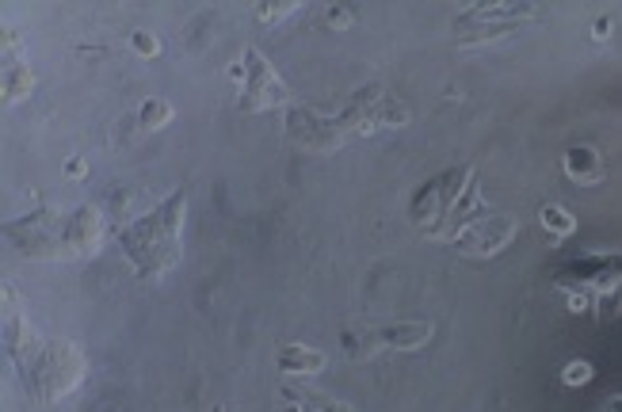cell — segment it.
Segmentation results:
<instances>
[{"label":"cell","instance_id":"obj_1","mask_svg":"<svg viewBox=\"0 0 622 412\" xmlns=\"http://www.w3.org/2000/svg\"><path fill=\"white\" fill-rule=\"evenodd\" d=\"M401 123H409V108L401 100H394V96H386L382 85H366L359 92H351V100L340 111H333V115H321L313 108H295L287 118V134L302 149L333 153L348 138H366V134H378L386 126Z\"/></svg>","mask_w":622,"mask_h":412},{"label":"cell","instance_id":"obj_2","mask_svg":"<svg viewBox=\"0 0 622 412\" xmlns=\"http://www.w3.org/2000/svg\"><path fill=\"white\" fill-rule=\"evenodd\" d=\"M9 355L20 371L24 389L42 404H54L62 397L77 394L88 374V359L80 344L73 340H42L24 317H9Z\"/></svg>","mask_w":622,"mask_h":412},{"label":"cell","instance_id":"obj_3","mask_svg":"<svg viewBox=\"0 0 622 412\" xmlns=\"http://www.w3.org/2000/svg\"><path fill=\"white\" fill-rule=\"evenodd\" d=\"M184 219L187 191L176 187L149 214L119 229V249L138 279H161V275L176 272V264L184 260Z\"/></svg>","mask_w":622,"mask_h":412},{"label":"cell","instance_id":"obj_4","mask_svg":"<svg viewBox=\"0 0 622 412\" xmlns=\"http://www.w3.org/2000/svg\"><path fill=\"white\" fill-rule=\"evenodd\" d=\"M553 283L588 298V313L599 325L622 317V252H592V257L565 260V267L553 272Z\"/></svg>","mask_w":622,"mask_h":412},{"label":"cell","instance_id":"obj_5","mask_svg":"<svg viewBox=\"0 0 622 412\" xmlns=\"http://www.w3.org/2000/svg\"><path fill=\"white\" fill-rule=\"evenodd\" d=\"M226 77L237 85V108L249 111V115L287 108L290 103V88L283 85V77L275 73V65L252 47L241 50V54L226 65Z\"/></svg>","mask_w":622,"mask_h":412},{"label":"cell","instance_id":"obj_6","mask_svg":"<svg viewBox=\"0 0 622 412\" xmlns=\"http://www.w3.org/2000/svg\"><path fill=\"white\" fill-rule=\"evenodd\" d=\"M436 325L432 321H386V325H356L340 333L344 359H374L386 351H421L432 344Z\"/></svg>","mask_w":622,"mask_h":412},{"label":"cell","instance_id":"obj_7","mask_svg":"<svg viewBox=\"0 0 622 412\" xmlns=\"http://www.w3.org/2000/svg\"><path fill=\"white\" fill-rule=\"evenodd\" d=\"M535 9L531 4H470L451 20V39L459 47H493V42L515 35L523 24H531Z\"/></svg>","mask_w":622,"mask_h":412},{"label":"cell","instance_id":"obj_8","mask_svg":"<svg viewBox=\"0 0 622 412\" xmlns=\"http://www.w3.org/2000/svg\"><path fill=\"white\" fill-rule=\"evenodd\" d=\"M470 176H474V168H447L416 187V195L409 199V219H412V226H416V234L439 241L447 219H451V207L459 202V195H462V187L470 184Z\"/></svg>","mask_w":622,"mask_h":412},{"label":"cell","instance_id":"obj_9","mask_svg":"<svg viewBox=\"0 0 622 412\" xmlns=\"http://www.w3.org/2000/svg\"><path fill=\"white\" fill-rule=\"evenodd\" d=\"M62 229H65V214L54 207H39L27 219L12 222L9 226V245L20 257H35V260H58L62 252Z\"/></svg>","mask_w":622,"mask_h":412},{"label":"cell","instance_id":"obj_10","mask_svg":"<svg viewBox=\"0 0 622 412\" xmlns=\"http://www.w3.org/2000/svg\"><path fill=\"white\" fill-rule=\"evenodd\" d=\"M520 234V222L512 214H485V219L470 222L459 237H455V252L459 257H470V260H493L508 249Z\"/></svg>","mask_w":622,"mask_h":412},{"label":"cell","instance_id":"obj_11","mask_svg":"<svg viewBox=\"0 0 622 412\" xmlns=\"http://www.w3.org/2000/svg\"><path fill=\"white\" fill-rule=\"evenodd\" d=\"M108 241V226H103V214L96 207H77L73 214H65V229H62V252L73 260H92L96 252Z\"/></svg>","mask_w":622,"mask_h":412},{"label":"cell","instance_id":"obj_12","mask_svg":"<svg viewBox=\"0 0 622 412\" xmlns=\"http://www.w3.org/2000/svg\"><path fill=\"white\" fill-rule=\"evenodd\" d=\"M485 214H489V207H485V199H482V187H477V168H474L470 184L462 187L459 202L451 207V219H447V226H444V234H439V241H455V237H459L462 229L470 226V222L485 219Z\"/></svg>","mask_w":622,"mask_h":412},{"label":"cell","instance_id":"obj_13","mask_svg":"<svg viewBox=\"0 0 622 412\" xmlns=\"http://www.w3.org/2000/svg\"><path fill=\"white\" fill-rule=\"evenodd\" d=\"M283 378H313V374L325 371V351L310 348V344H283L279 355H275Z\"/></svg>","mask_w":622,"mask_h":412},{"label":"cell","instance_id":"obj_14","mask_svg":"<svg viewBox=\"0 0 622 412\" xmlns=\"http://www.w3.org/2000/svg\"><path fill=\"white\" fill-rule=\"evenodd\" d=\"M561 168L581 187H592L604 179V161H599V153L592 146H569L565 153H561Z\"/></svg>","mask_w":622,"mask_h":412},{"label":"cell","instance_id":"obj_15","mask_svg":"<svg viewBox=\"0 0 622 412\" xmlns=\"http://www.w3.org/2000/svg\"><path fill=\"white\" fill-rule=\"evenodd\" d=\"M279 412H356V409L344 404V401H336V397L321 394V389L290 386V389H283V409Z\"/></svg>","mask_w":622,"mask_h":412},{"label":"cell","instance_id":"obj_16","mask_svg":"<svg viewBox=\"0 0 622 412\" xmlns=\"http://www.w3.org/2000/svg\"><path fill=\"white\" fill-rule=\"evenodd\" d=\"M35 92V73L32 65L24 62V58H9V65H4V103H24L27 96Z\"/></svg>","mask_w":622,"mask_h":412},{"label":"cell","instance_id":"obj_17","mask_svg":"<svg viewBox=\"0 0 622 412\" xmlns=\"http://www.w3.org/2000/svg\"><path fill=\"white\" fill-rule=\"evenodd\" d=\"M172 115H176V108H172L169 100H161V96H146V100L138 103V126L146 134L164 130V126L172 123Z\"/></svg>","mask_w":622,"mask_h":412},{"label":"cell","instance_id":"obj_18","mask_svg":"<svg viewBox=\"0 0 622 412\" xmlns=\"http://www.w3.org/2000/svg\"><path fill=\"white\" fill-rule=\"evenodd\" d=\"M538 222H543V229L553 237V241H565V237L576 234V214L565 211V207H558V202H546L543 211H538Z\"/></svg>","mask_w":622,"mask_h":412},{"label":"cell","instance_id":"obj_19","mask_svg":"<svg viewBox=\"0 0 622 412\" xmlns=\"http://www.w3.org/2000/svg\"><path fill=\"white\" fill-rule=\"evenodd\" d=\"M592 378H596V366H592L588 359H569V363L561 366V386L569 389L592 386Z\"/></svg>","mask_w":622,"mask_h":412},{"label":"cell","instance_id":"obj_20","mask_svg":"<svg viewBox=\"0 0 622 412\" xmlns=\"http://www.w3.org/2000/svg\"><path fill=\"white\" fill-rule=\"evenodd\" d=\"M318 24L321 27H333V32H344V27L356 24V9H348V4H321V9H318Z\"/></svg>","mask_w":622,"mask_h":412},{"label":"cell","instance_id":"obj_21","mask_svg":"<svg viewBox=\"0 0 622 412\" xmlns=\"http://www.w3.org/2000/svg\"><path fill=\"white\" fill-rule=\"evenodd\" d=\"M298 9H302V4H295V0H279V4H257V20H260V24H279V20L295 16Z\"/></svg>","mask_w":622,"mask_h":412},{"label":"cell","instance_id":"obj_22","mask_svg":"<svg viewBox=\"0 0 622 412\" xmlns=\"http://www.w3.org/2000/svg\"><path fill=\"white\" fill-rule=\"evenodd\" d=\"M130 47L138 58H146V62H153L157 54H161V42H157L153 32H146V27H138V32L130 35Z\"/></svg>","mask_w":622,"mask_h":412},{"label":"cell","instance_id":"obj_23","mask_svg":"<svg viewBox=\"0 0 622 412\" xmlns=\"http://www.w3.org/2000/svg\"><path fill=\"white\" fill-rule=\"evenodd\" d=\"M62 176L65 179H88V161L85 157H70V161L62 164Z\"/></svg>","mask_w":622,"mask_h":412},{"label":"cell","instance_id":"obj_24","mask_svg":"<svg viewBox=\"0 0 622 412\" xmlns=\"http://www.w3.org/2000/svg\"><path fill=\"white\" fill-rule=\"evenodd\" d=\"M611 16H596V24H592V35H596V39H607V35H611Z\"/></svg>","mask_w":622,"mask_h":412},{"label":"cell","instance_id":"obj_25","mask_svg":"<svg viewBox=\"0 0 622 412\" xmlns=\"http://www.w3.org/2000/svg\"><path fill=\"white\" fill-rule=\"evenodd\" d=\"M599 412H622V394H611L604 404H599Z\"/></svg>","mask_w":622,"mask_h":412},{"label":"cell","instance_id":"obj_26","mask_svg":"<svg viewBox=\"0 0 622 412\" xmlns=\"http://www.w3.org/2000/svg\"><path fill=\"white\" fill-rule=\"evenodd\" d=\"M207 412H237V409H234V404H226V401H219V404H211Z\"/></svg>","mask_w":622,"mask_h":412}]
</instances>
